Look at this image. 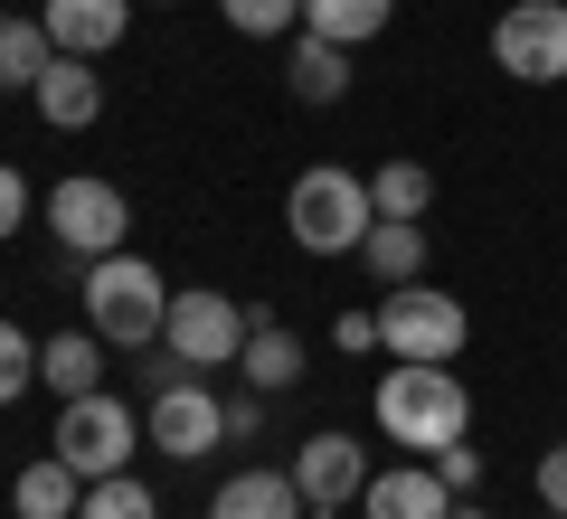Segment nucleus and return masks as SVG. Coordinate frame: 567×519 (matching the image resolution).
<instances>
[{"mask_svg":"<svg viewBox=\"0 0 567 519\" xmlns=\"http://www.w3.org/2000/svg\"><path fill=\"white\" fill-rule=\"evenodd\" d=\"M369 406H379V435L398 454H445L473 435V387L454 378V360H388Z\"/></svg>","mask_w":567,"mask_h":519,"instance_id":"obj_1","label":"nucleus"},{"mask_svg":"<svg viewBox=\"0 0 567 519\" xmlns=\"http://www.w3.org/2000/svg\"><path fill=\"white\" fill-rule=\"evenodd\" d=\"M85 331L104 340V350H152L162 340V321H171V283H162V264L152 256H95L85 264Z\"/></svg>","mask_w":567,"mask_h":519,"instance_id":"obj_2","label":"nucleus"},{"mask_svg":"<svg viewBox=\"0 0 567 519\" xmlns=\"http://www.w3.org/2000/svg\"><path fill=\"white\" fill-rule=\"evenodd\" d=\"M369 227H379V208H369V180L360 170H303V180L284 189V237L303 246V256H360Z\"/></svg>","mask_w":567,"mask_h":519,"instance_id":"obj_3","label":"nucleus"},{"mask_svg":"<svg viewBox=\"0 0 567 519\" xmlns=\"http://www.w3.org/2000/svg\"><path fill=\"white\" fill-rule=\"evenodd\" d=\"M181 369V360H171ZM171 369H152V406H142V435H152V454H171V463H199V454H218L227 444V397L189 369V378H171Z\"/></svg>","mask_w":567,"mask_h":519,"instance_id":"obj_4","label":"nucleus"},{"mask_svg":"<svg viewBox=\"0 0 567 519\" xmlns=\"http://www.w3.org/2000/svg\"><path fill=\"white\" fill-rule=\"evenodd\" d=\"M464 340H473V312L454 293H435V283L379 293V350L388 360H464Z\"/></svg>","mask_w":567,"mask_h":519,"instance_id":"obj_5","label":"nucleus"},{"mask_svg":"<svg viewBox=\"0 0 567 519\" xmlns=\"http://www.w3.org/2000/svg\"><path fill=\"white\" fill-rule=\"evenodd\" d=\"M142 444H152V435H142V416L95 387V397H66L58 406V444H48V454H66L85 481H104V473H133Z\"/></svg>","mask_w":567,"mask_h":519,"instance_id":"obj_6","label":"nucleus"},{"mask_svg":"<svg viewBox=\"0 0 567 519\" xmlns=\"http://www.w3.org/2000/svg\"><path fill=\"white\" fill-rule=\"evenodd\" d=\"M246 331H256V312L227 302V293H208V283L171 293V321H162V340H171V360H181V369H237L246 360Z\"/></svg>","mask_w":567,"mask_h":519,"instance_id":"obj_7","label":"nucleus"},{"mask_svg":"<svg viewBox=\"0 0 567 519\" xmlns=\"http://www.w3.org/2000/svg\"><path fill=\"white\" fill-rule=\"evenodd\" d=\"M39 218H48V237H58L66 256H85V264H95V256H123V237H133V208H123V189H114V180H85V170L48 189Z\"/></svg>","mask_w":567,"mask_h":519,"instance_id":"obj_8","label":"nucleus"},{"mask_svg":"<svg viewBox=\"0 0 567 519\" xmlns=\"http://www.w3.org/2000/svg\"><path fill=\"white\" fill-rule=\"evenodd\" d=\"M492 66L520 85H558L567 76V0H511L492 20Z\"/></svg>","mask_w":567,"mask_h":519,"instance_id":"obj_9","label":"nucleus"},{"mask_svg":"<svg viewBox=\"0 0 567 519\" xmlns=\"http://www.w3.org/2000/svg\"><path fill=\"white\" fill-rule=\"evenodd\" d=\"M293 473V491L312 500V519H331V510H350V500L369 491V454H360V435H312L303 454L284 463Z\"/></svg>","mask_w":567,"mask_h":519,"instance_id":"obj_10","label":"nucleus"},{"mask_svg":"<svg viewBox=\"0 0 567 519\" xmlns=\"http://www.w3.org/2000/svg\"><path fill=\"white\" fill-rule=\"evenodd\" d=\"M142 0H39L48 39H58V58H104V48H123V29H133Z\"/></svg>","mask_w":567,"mask_h":519,"instance_id":"obj_11","label":"nucleus"},{"mask_svg":"<svg viewBox=\"0 0 567 519\" xmlns=\"http://www.w3.org/2000/svg\"><path fill=\"white\" fill-rule=\"evenodd\" d=\"M454 491L435 481V463H398V473H369L360 491V519H445Z\"/></svg>","mask_w":567,"mask_h":519,"instance_id":"obj_12","label":"nucleus"},{"mask_svg":"<svg viewBox=\"0 0 567 519\" xmlns=\"http://www.w3.org/2000/svg\"><path fill=\"white\" fill-rule=\"evenodd\" d=\"M208 519H312V500L293 491V473H227L218 491H208Z\"/></svg>","mask_w":567,"mask_h":519,"instance_id":"obj_13","label":"nucleus"},{"mask_svg":"<svg viewBox=\"0 0 567 519\" xmlns=\"http://www.w3.org/2000/svg\"><path fill=\"white\" fill-rule=\"evenodd\" d=\"M29 104H39L58 133H85V123L104 114V76H95V58H58L39 85H29Z\"/></svg>","mask_w":567,"mask_h":519,"instance_id":"obj_14","label":"nucleus"},{"mask_svg":"<svg viewBox=\"0 0 567 519\" xmlns=\"http://www.w3.org/2000/svg\"><path fill=\"white\" fill-rule=\"evenodd\" d=\"M284 85H293V104H341L350 95V48L293 29V48H284Z\"/></svg>","mask_w":567,"mask_h":519,"instance_id":"obj_15","label":"nucleus"},{"mask_svg":"<svg viewBox=\"0 0 567 519\" xmlns=\"http://www.w3.org/2000/svg\"><path fill=\"white\" fill-rule=\"evenodd\" d=\"M76 500H85V473L66 454H39L20 481H10V510L20 519H76Z\"/></svg>","mask_w":567,"mask_h":519,"instance_id":"obj_16","label":"nucleus"},{"mask_svg":"<svg viewBox=\"0 0 567 519\" xmlns=\"http://www.w3.org/2000/svg\"><path fill=\"white\" fill-rule=\"evenodd\" d=\"M95 378H104V340H95V331L39 340V387H58V406H66V397H95Z\"/></svg>","mask_w":567,"mask_h":519,"instance_id":"obj_17","label":"nucleus"},{"mask_svg":"<svg viewBox=\"0 0 567 519\" xmlns=\"http://www.w3.org/2000/svg\"><path fill=\"white\" fill-rule=\"evenodd\" d=\"M360 264L379 274V293H398V283H425V227L416 218H379L360 246Z\"/></svg>","mask_w":567,"mask_h":519,"instance_id":"obj_18","label":"nucleus"},{"mask_svg":"<svg viewBox=\"0 0 567 519\" xmlns=\"http://www.w3.org/2000/svg\"><path fill=\"white\" fill-rule=\"evenodd\" d=\"M246 387H265V397H275V387H293V378H303V340H293V331H284V321L275 312H265L256 321V331H246Z\"/></svg>","mask_w":567,"mask_h":519,"instance_id":"obj_19","label":"nucleus"},{"mask_svg":"<svg viewBox=\"0 0 567 519\" xmlns=\"http://www.w3.org/2000/svg\"><path fill=\"white\" fill-rule=\"evenodd\" d=\"M388 20H398V0H303V29L331 48H369Z\"/></svg>","mask_w":567,"mask_h":519,"instance_id":"obj_20","label":"nucleus"},{"mask_svg":"<svg viewBox=\"0 0 567 519\" xmlns=\"http://www.w3.org/2000/svg\"><path fill=\"white\" fill-rule=\"evenodd\" d=\"M48 66H58V39H48V20H39V10H29V20H0V95L39 85Z\"/></svg>","mask_w":567,"mask_h":519,"instance_id":"obj_21","label":"nucleus"},{"mask_svg":"<svg viewBox=\"0 0 567 519\" xmlns=\"http://www.w3.org/2000/svg\"><path fill=\"white\" fill-rule=\"evenodd\" d=\"M369 208H379V218H425V208H435V170L388 152L379 170H369Z\"/></svg>","mask_w":567,"mask_h":519,"instance_id":"obj_22","label":"nucleus"},{"mask_svg":"<svg viewBox=\"0 0 567 519\" xmlns=\"http://www.w3.org/2000/svg\"><path fill=\"white\" fill-rule=\"evenodd\" d=\"M76 519H162V500H152V481H142V473H104V481H85Z\"/></svg>","mask_w":567,"mask_h":519,"instance_id":"obj_23","label":"nucleus"},{"mask_svg":"<svg viewBox=\"0 0 567 519\" xmlns=\"http://www.w3.org/2000/svg\"><path fill=\"white\" fill-rule=\"evenodd\" d=\"M218 20L237 39H293L303 29V0H218Z\"/></svg>","mask_w":567,"mask_h":519,"instance_id":"obj_24","label":"nucleus"},{"mask_svg":"<svg viewBox=\"0 0 567 519\" xmlns=\"http://www.w3.org/2000/svg\"><path fill=\"white\" fill-rule=\"evenodd\" d=\"M20 387H39V340L20 321H0V406H20Z\"/></svg>","mask_w":567,"mask_h":519,"instance_id":"obj_25","label":"nucleus"},{"mask_svg":"<svg viewBox=\"0 0 567 519\" xmlns=\"http://www.w3.org/2000/svg\"><path fill=\"white\" fill-rule=\"evenodd\" d=\"M29 208H39L29 170H20V160H0V237H20V227H29Z\"/></svg>","mask_w":567,"mask_h":519,"instance_id":"obj_26","label":"nucleus"},{"mask_svg":"<svg viewBox=\"0 0 567 519\" xmlns=\"http://www.w3.org/2000/svg\"><path fill=\"white\" fill-rule=\"evenodd\" d=\"M435 481H445L454 500H464V491H483V454H473V435H464V444H445V454H435Z\"/></svg>","mask_w":567,"mask_h":519,"instance_id":"obj_27","label":"nucleus"},{"mask_svg":"<svg viewBox=\"0 0 567 519\" xmlns=\"http://www.w3.org/2000/svg\"><path fill=\"white\" fill-rule=\"evenodd\" d=\"M265 435V387H237L227 397V444H256Z\"/></svg>","mask_w":567,"mask_h":519,"instance_id":"obj_28","label":"nucleus"},{"mask_svg":"<svg viewBox=\"0 0 567 519\" xmlns=\"http://www.w3.org/2000/svg\"><path fill=\"white\" fill-rule=\"evenodd\" d=\"M539 510H567V444L539 454Z\"/></svg>","mask_w":567,"mask_h":519,"instance_id":"obj_29","label":"nucleus"},{"mask_svg":"<svg viewBox=\"0 0 567 519\" xmlns=\"http://www.w3.org/2000/svg\"><path fill=\"white\" fill-rule=\"evenodd\" d=\"M331 340H341V350H379V312H341Z\"/></svg>","mask_w":567,"mask_h":519,"instance_id":"obj_30","label":"nucleus"},{"mask_svg":"<svg viewBox=\"0 0 567 519\" xmlns=\"http://www.w3.org/2000/svg\"><path fill=\"white\" fill-rule=\"evenodd\" d=\"M445 519H492V510H473V500H464V510H445Z\"/></svg>","mask_w":567,"mask_h":519,"instance_id":"obj_31","label":"nucleus"},{"mask_svg":"<svg viewBox=\"0 0 567 519\" xmlns=\"http://www.w3.org/2000/svg\"><path fill=\"white\" fill-rule=\"evenodd\" d=\"M548 519H567V510H548Z\"/></svg>","mask_w":567,"mask_h":519,"instance_id":"obj_32","label":"nucleus"},{"mask_svg":"<svg viewBox=\"0 0 567 519\" xmlns=\"http://www.w3.org/2000/svg\"><path fill=\"white\" fill-rule=\"evenodd\" d=\"M331 519H341V510H331Z\"/></svg>","mask_w":567,"mask_h":519,"instance_id":"obj_33","label":"nucleus"},{"mask_svg":"<svg viewBox=\"0 0 567 519\" xmlns=\"http://www.w3.org/2000/svg\"><path fill=\"white\" fill-rule=\"evenodd\" d=\"M10 519H20V510H10Z\"/></svg>","mask_w":567,"mask_h":519,"instance_id":"obj_34","label":"nucleus"}]
</instances>
